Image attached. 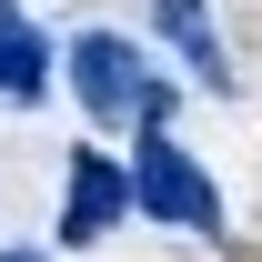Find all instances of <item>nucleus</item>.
Here are the masks:
<instances>
[{
  "label": "nucleus",
  "mask_w": 262,
  "mask_h": 262,
  "mask_svg": "<svg viewBox=\"0 0 262 262\" xmlns=\"http://www.w3.org/2000/svg\"><path fill=\"white\" fill-rule=\"evenodd\" d=\"M40 91H51V51L20 20V0H0V101H40Z\"/></svg>",
  "instance_id": "20e7f679"
},
{
  "label": "nucleus",
  "mask_w": 262,
  "mask_h": 262,
  "mask_svg": "<svg viewBox=\"0 0 262 262\" xmlns=\"http://www.w3.org/2000/svg\"><path fill=\"white\" fill-rule=\"evenodd\" d=\"M0 262H31V252H0Z\"/></svg>",
  "instance_id": "39448f33"
},
{
  "label": "nucleus",
  "mask_w": 262,
  "mask_h": 262,
  "mask_svg": "<svg viewBox=\"0 0 262 262\" xmlns=\"http://www.w3.org/2000/svg\"><path fill=\"white\" fill-rule=\"evenodd\" d=\"M131 212V171L111 151H71V202H61V242H101Z\"/></svg>",
  "instance_id": "7ed1b4c3"
},
{
  "label": "nucleus",
  "mask_w": 262,
  "mask_h": 262,
  "mask_svg": "<svg viewBox=\"0 0 262 262\" xmlns=\"http://www.w3.org/2000/svg\"><path fill=\"white\" fill-rule=\"evenodd\" d=\"M71 81H81V111H91V121H111V131L162 111V91L141 81V51H131L121 31H81V40H71Z\"/></svg>",
  "instance_id": "f03ea898"
},
{
  "label": "nucleus",
  "mask_w": 262,
  "mask_h": 262,
  "mask_svg": "<svg viewBox=\"0 0 262 262\" xmlns=\"http://www.w3.org/2000/svg\"><path fill=\"white\" fill-rule=\"evenodd\" d=\"M131 202L171 232H222V192L192 171V151L171 141V131H141V151H131Z\"/></svg>",
  "instance_id": "f257e3e1"
}]
</instances>
